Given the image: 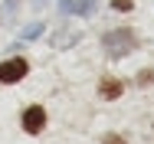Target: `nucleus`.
<instances>
[{"label": "nucleus", "mask_w": 154, "mask_h": 144, "mask_svg": "<svg viewBox=\"0 0 154 144\" xmlns=\"http://www.w3.org/2000/svg\"><path fill=\"white\" fill-rule=\"evenodd\" d=\"M134 46H138L134 29H108V33H102V49H105L108 59H125Z\"/></svg>", "instance_id": "f257e3e1"}, {"label": "nucleus", "mask_w": 154, "mask_h": 144, "mask_svg": "<svg viewBox=\"0 0 154 144\" xmlns=\"http://www.w3.org/2000/svg\"><path fill=\"white\" fill-rule=\"evenodd\" d=\"M26 72H30V62H26V59H3V62H0V82H3V85L20 82Z\"/></svg>", "instance_id": "f03ea898"}, {"label": "nucleus", "mask_w": 154, "mask_h": 144, "mask_svg": "<svg viewBox=\"0 0 154 144\" xmlns=\"http://www.w3.org/2000/svg\"><path fill=\"white\" fill-rule=\"evenodd\" d=\"M23 131L26 134H39L43 128H46V108H39V105H30L26 112H23Z\"/></svg>", "instance_id": "7ed1b4c3"}, {"label": "nucleus", "mask_w": 154, "mask_h": 144, "mask_svg": "<svg viewBox=\"0 0 154 144\" xmlns=\"http://www.w3.org/2000/svg\"><path fill=\"white\" fill-rule=\"evenodd\" d=\"M98 95H102V98H118V95H122V82H118V79H102Z\"/></svg>", "instance_id": "20e7f679"}, {"label": "nucleus", "mask_w": 154, "mask_h": 144, "mask_svg": "<svg viewBox=\"0 0 154 144\" xmlns=\"http://www.w3.org/2000/svg\"><path fill=\"white\" fill-rule=\"evenodd\" d=\"M95 3H98V0H79V3H75V13H79V17H92Z\"/></svg>", "instance_id": "39448f33"}, {"label": "nucleus", "mask_w": 154, "mask_h": 144, "mask_svg": "<svg viewBox=\"0 0 154 144\" xmlns=\"http://www.w3.org/2000/svg\"><path fill=\"white\" fill-rule=\"evenodd\" d=\"M43 23H30V26H23V33H20V39H36V36H39V33H43Z\"/></svg>", "instance_id": "423d86ee"}, {"label": "nucleus", "mask_w": 154, "mask_h": 144, "mask_svg": "<svg viewBox=\"0 0 154 144\" xmlns=\"http://www.w3.org/2000/svg\"><path fill=\"white\" fill-rule=\"evenodd\" d=\"M112 10H118V13H128V10H134V3H131V0H112Z\"/></svg>", "instance_id": "0eeeda50"}, {"label": "nucleus", "mask_w": 154, "mask_h": 144, "mask_svg": "<svg viewBox=\"0 0 154 144\" xmlns=\"http://www.w3.org/2000/svg\"><path fill=\"white\" fill-rule=\"evenodd\" d=\"M102 144H128V141H125V138H118V134H105V138H102Z\"/></svg>", "instance_id": "6e6552de"}, {"label": "nucleus", "mask_w": 154, "mask_h": 144, "mask_svg": "<svg viewBox=\"0 0 154 144\" xmlns=\"http://www.w3.org/2000/svg\"><path fill=\"white\" fill-rule=\"evenodd\" d=\"M59 10L62 13H75V3L72 0H59Z\"/></svg>", "instance_id": "1a4fd4ad"}, {"label": "nucleus", "mask_w": 154, "mask_h": 144, "mask_svg": "<svg viewBox=\"0 0 154 144\" xmlns=\"http://www.w3.org/2000/svg\"><path fill=\"white\" fill-rule=\"evenodd\" d=\"M138 82H154V69H144V72L138 75Z\"/></svg>", "instance_id": "9d476101"}, {"label": "nucleus", "mask_w": 154, "mask_h": 144, "mask_svg": "<svg viewBox=\"0 0 154 144\" xmlns=\"http://www.w3.org/2000/svg\"><path fill=\"white\" fill-rule=\"evenodd\" d=\"M20 7V0H7V10H17Z\"/></svg>", "instance_id": "9b49d317"}]
</instances>
